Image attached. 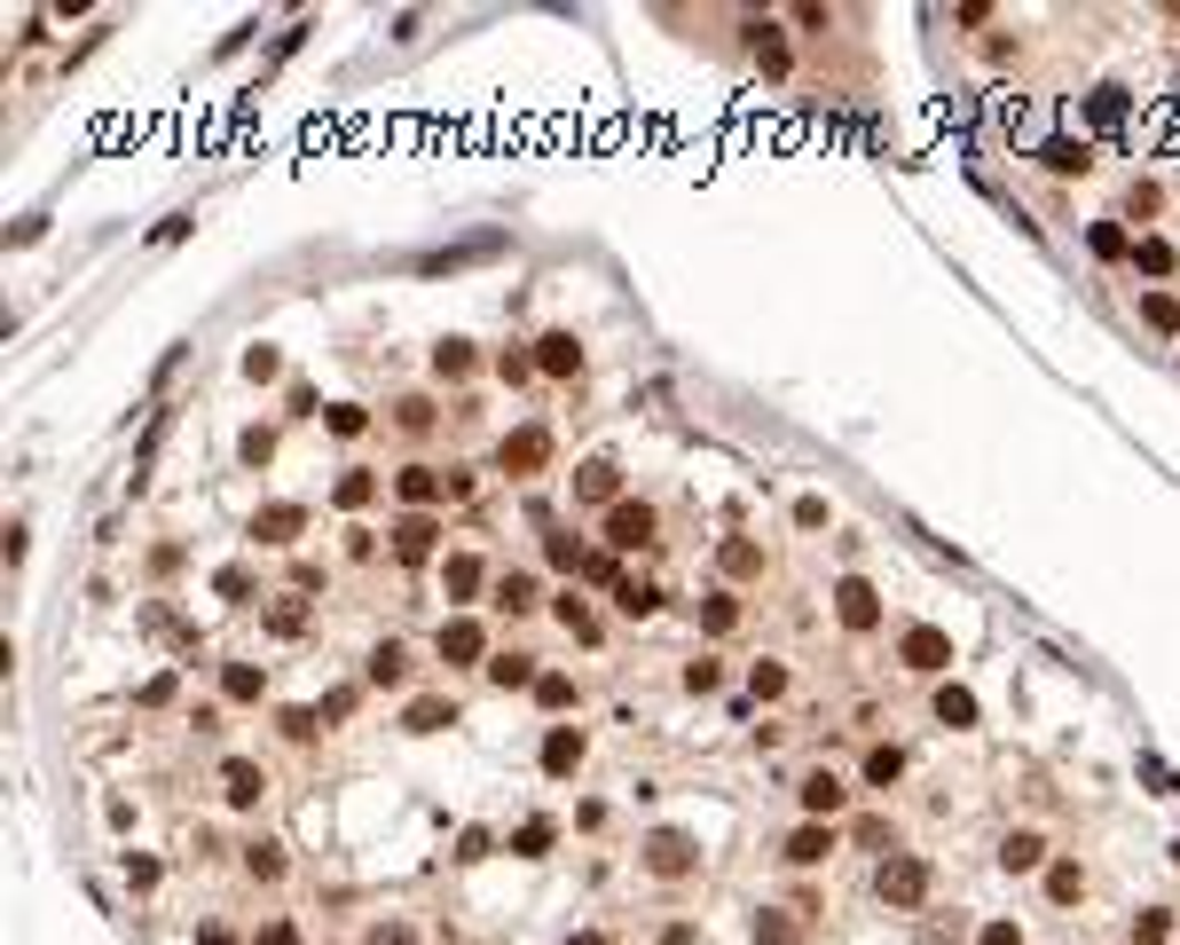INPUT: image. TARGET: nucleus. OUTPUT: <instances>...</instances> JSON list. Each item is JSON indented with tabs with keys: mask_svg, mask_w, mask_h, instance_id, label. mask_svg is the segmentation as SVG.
<instances>
[{
	"mask_svg": "<svg viewBox=\"0 0 1180 945\" xmlns=\"http://www.w3.org/2000/svg\"><path fill=\"white\" fill-rule=\"evenodd\" d=\"M748 685H756V702H779V694H787V662H756Z\"/></svg>",
	"mask_w": 1180,
	"mask_h": 945,
	"instance_id": "nucleus-42",
	"label": "nucleus"
},
{
	"mask_svg": "<svg viewBox=\"0 0 1180 945\" xmlns=\"http://www.w3.org/2000/svg\"><path fill=\"white\" fill-rule=\"evenodd\" d=\"M221 694H229V702H260V694H268V677H260L252 662H229V670H221Z\"/></svg>",
	"mask_w": 1180,
	"mask_h": 945,
	"instance_id": "nucleus-32",
	"label": "nucleus"
},
{
	"mask_svg": "<svg viewBox=\"0 0 1180 945\" xmlns=\"http://www.w3.org/2000/svg\"><path fill=\"white\" fill-rule=\"evenodd\" d=\"M300 529H307V504H260L252 512V544H268V552L300 544Z\"/></svg>",
	"mask_w": 1180,
	"mask_h": 945,
	"instance_id": "nucleus-13",
	"label": "nucleus"
},
{
	"mask_svg": "<svg viewBox=\"0 0 1180 945\" xmlns=\"http://www.w3.org/2000/svg\"><path fill=\"white\" fill-rule=\"evenodd\" d=\"M284 867H292L284 843H244V875L252 883H284Z\"/></svg>",
	"mask_w": 1180,
	"mask_h": 945,
	"instance_id": "nucleus-29",
	"label": "nucleus"
},
{
	"mask_svg": "<svg viewBox=\"0 0 1180 945\" xmlns=\"http://www.w3.org/2000/svg\"><path fill=\"white\" fill-rule=\"evenodd\" d=\"M496 379H504V386H520V379H535V355H512V348H504V355H496Z\"/></svg>",
	"mask_w": 1180,
	"mask_h": 945,
	"instance_id": "nucleus-48",
	"label": "nucleus"
},
{
	"mask_svg": "<svg viewBox=\"0 0 1180 945\" xmlns=\"http://www.w3.org/2000/svg\"><path fill=\"white\" fill-rule=\"evenodd\" d=\"M543 560H552L559 575H583V560H591V552H583V536H575V529H543Z\"/></svg>",
	"mask_w": 1180,
	"mask_h": 945,
	"instance_id": "nucleus-27",
	"label": "nucleus"
},
{
	"mask_svg": "<svg viewBox=\"0 0 1180 945\" xmlns=\"http://www.w3.org/2000/svg\"><path fill=\"white\" fill-rule=\"evenodd\" d=\"M583 583H606V591H614V583H622V552H591V560H583Z\"/></svg>",
	"mask_w": 1180,
	"mask_h": 945,
	"instance_id": "nucleus-44",
	"label": "nucleus"
},
{
	"mask_svg": "<svg viewBox=\"0 0 1180 945\" xmlns=\"http://www.w3.org/2000/svg\"><path fill=\"white\" fill-rule=\"evenodd\" d=\"M567 945H614V937H606V929H583V937H567Z\"/></svg>",
	"mask_w": 1180,
	"mask_h": 945,
	"instance_id": "nucleus-56",
	"label": "nucleus"
},
{
	"mask_svg": "<svg viewBox=\"0 0 1180 945\" xmlns=\"http://www.w3.org/2000/svg\"><path fill=\"white\" fill-rule=\"evenodd\" d=\"M488 591H496V607H504V615H535V607H543V583H535L527 567H504Z\"/></svg>",
	"mask_w": 1180,
	"mask_h": 945,
	"instance_id": "nucleus-19",
	"label": "nucleus"
},
{
	"mask_svg": "<svg viewBox=\"0 0 1180 945\" xmlns=\"http://www.w3.org/2000/svg\"><path fill=\"white\" fill-rule=\"evenodd\" d=\"M552 615H559V623H567V631H575V639H583V646H591V639H598V615H591V607H583V591H559V599H552Z\"/></svg>",
	"mask_w": 1180,
	"mask_h": 945,
	"instance_id": "nucleus-31",
	"label": "nucleus"
},
{
	"mask_svg": "<svg viewBox=\"0 0 1180 945\" xmlns=\"http://www.w3.org/2000/svg\"><path fill=\"white\" fill-rule=\"evenodd\" d=\"M535 702H543V710H575V677H567V670H543V677H535Z\"/></svg>",
	"mask_w": 1180,
	"mask_h": 945,
	"instance_id": "nucleus-37",
	"label": "nucleus"
},
{
	"mask_svg": "<svg viewBox=\"0 0 1180 945\" xmlns=\"http://www.w3.org/2000/svg\"><path fill=\"white\" fill-rule=\"evenodd\" d=\"M1078 891H1086V867H1070V858H1062V867H1047V898H1055V906H1070Z\"/></svg>",
	"mask_w": 1180,
	"mask_h": 945,
	"instance_id": "nucleus-41",
	"label": "nucleus"
},
{
	"mask_svg": "<svg viewBox=\"0 0 1180 945\" xmlns=\"http://www.w3.org/2000/svg\"><path fill=\"white\" fill-rule=\"evenodd\" d=\"M1172 858H1180V843H1172Z\"/></svg>",
	"mask_w": 1180,
	"mask_h": 945,
	"instance_id": "nucleus-57",
	"label": "nucleus"
},
{
	"mask_svg": "<svg viewBox=\"0 0 1180 945\" xmlns=\"http://www.w3.org/2000/svg\"><path fill=\"white\" fill-rule=\"evenodd\" d=\"M535 371H543V379H575V371H583V339H575V331H543V339H535Z\"/></svg>",
	"mask_w": 1180,
	"mask_h": 945,
	"instance_id": "nucleus-17",
	"label": "nucleus"
},
{
	"mask_svg": "<svg viewBox=\"0 0 1180 945\" xmlns=\"http://www.w3.org/2000/svg\"><path fill=\"white\" fill-rule=\"evenodd\" d=\"M362 685H379V694L410 685V646H402V639H379L371 654H362Z\"/></svg>",
	"mask_w": 1180,
	"mask_h": 945,
	"instance_id": "nucleus-15",
	"label": "nucleus"
},
{
	"mask_svg": "<svg viewBox=\"0 0 1180 945\" xmlns=\"http://www.w3.org/2000/svg\"><path fill=\"white\" fill-rule=\"evenodd\" d=\"M858 781H866V788H897V781H905V748H897V741H881V748H866V764H858Z\"/></svg>",
	"mask_w": 1180,
	"mask_h": 945,
	"instance_id": "nucleus-23",
	"label": "nucleus"
},
{
	"mask_svg": "<svg viewBox=\"0 0 1180 945\" xmlns=\"http://www.w3.org/2000/svg\"><path fill=\"white\" fill-rule=\"evenodd\" d=\"M268 796V764H252V756H221V804L229 812H252Z\"/></svg>",
	"mask_w": 1180,
	"mask_h": 945,
	"instance_id": "nucleus-10",
	"label": "nucleus"
},
{
	"mask_svg": "<svg viewBox=\"0 0 1180 945\" xmlns=\"http://www.w3.org/2000/svg\"><path fill=\"white\" fill-rule=\"evenodd\" d=\"M221 599H252V567H221Z\"/></svg>",
	"mask_w": 1180,
	"mask_h": 945,
	"instance_id": "nucleus-49",
	"label": "nucleus"
},
{
	"mask_svg": "<svg viewBox=\"0 0 1180 945\" xmlns=\"http://www.w3.org/2000/svg\"><path fill=\"white\" fill-rule=\"evenodd\" d=\"M795 804H803V820H835L843 804H850V788H843V772H827V764H810L803 781H795Z\"/></svg>",
	"mask_w": 1180,
	"mask_h": 945,
	"instance_id": "nucleus-8",
	"label": "nucleus"
},
{
	"mask_svg": "<svg viewBox=\"0 0 1180 945\" xmlns=\"http://www.w3.org/2000/svg\"><path fill=\"white\" fill-rule=\"evenodd\" d=\"M481 583H488L481 552H441V599H448V607H473Z\"/></svg>",
	"mask_w": 1180,
	"mask_h": 945,
	"instance_id": "nucleus-12",
	"label": "nucleus"
},
{
	"mask_svg": "<svg viewBox=\"0 0 1180 945\" xmlns=\"http://www.w3.org/2000/svg\"><path fill=\"white\" fill-rule=\"evenodd\" d=\"M598 536H606V552H654V544H662V512H654L646 496H622V504L606 512Z\"/></svg>",
	"mask_w": 1180,
	"mask_h": 945,
	"instance_id": "nucleus-3",
	"label": "nucleus"
},
{
	"mask_svg": "<svg viewBox=\"0 0 1180 945\" xmlns=\"http://www.w3.org/2000/svg\"><path fill=\"white\" fill-rule=\"evenodd\" d=\"M512 851H520V858H543V851H552V820H527V827L512 835Z\"/></svg>",
	"mask_w": 1180,
	"mask_h": 945,
	"instance_id": "nucleus-43",
	"label": "nucleus"
},
{
	"mask_svg": "<svg viewBox=\"0 0 1180 945\" xmlns=\"http://www.w3.org/2000/svg\"><path fill=\"white\" fill-rule=\"evenodd\" d=\"M654 607H662V591H654L646 575H622V583H614V615H629V623H646Z\"/></svg>",
	"mask_w": 1180,
	"mask_h": 945,
	"instance_id": "nucleus-24",
	"label": "nucleus"
},
{
	"mask_svg": "<svg viewBox=\"0 0 1180 945\" xmlns=\"http://www.w3.org/2000/svg\"><path fill=\"white\" fill-rule=\"evenodd\" d=\"M244 371H252V379H276L284 363H276V348H252V355H244Z\"/></svg>",
	"mask_w": 1180,
	"mask_h": 945,
	"instance_id": "nucleus-51",
	"label": "nucleus"
},
{
	"mask_svg": "<svg viewBox=\"0 0 1180 945\" xmlns=\"http://www.w3.org/2000/svg\"><path fill=\"white\" fill-rule=\"evenodd\" d=\"M575 496H583V504H606V512H614V504H622V465H614V458H591V465H575Z\"/></svg>",
	"mask_w": 1180,
	"mask_h": 945,
	"instance_id": "nucleus-18",
	"label": "nucleus"
},
{
	"mask_svg": "<svg viewBox=\"0 0 1180 945\" xmlns=\"http://www.w3.org/2000/svg\"><path fill=\"white\" fill-rule=\"evenodd\" d=\"M252 945H300V929H292V922H268V929H260Z\"/></svg>",
	"mask_w": 1180,
	"mask_h": 945,
	"instance_id": "nucleus-55",
	"label": "nucleus"
},
{
	"mask_svg": "<svg viewBox=\"0 0 1180 945\" xmlns=\"http://www.w3.org/2000/svg\"><path fill=\"white\" fill-rule=\"evenodd\" d=\"M835 820H803L787 843H779V858H787V867H827V858H835Z\"/></svg>",
	"mask_w": 1180,
	"mask_h": 945,
	"instance_id": "nucleus-11",
	"label": "nucleus"
},
{
	"mask_svg": "<svg viewBox=\"0 0 1180 945\" xmlns=\"http://www.w3.org/2000/svg\"><path fill=\"white\" fill-rule=\"evenodd\" d=\"M638 867H646L654 883H685V875H700V843H693L685 827H654V835L638 843Z\"/></svg>",
	"mask_w": 1180,
	"mask_h": 945,
	"instance_id": "nucleus-2",
	"label": "nucleus"
},
{
	"mask_svg": "<svg viewBox=\"0 0 1180 945\" xmlns=\"http://www.w3.org/2000/svg\"><path fill=\"white\" fill-rule=\"evenodd\" d=\"M323 425H331L339 442H354L362 425H371V410H362V402H331V410H323Z\"/></svg>",
	"mask_w": 1180,
	"mask_h": 945,
	"instance_id": "nucleus-39",
	"label": "nucleus"
},
{
	"mask_svg": "<svg viewBox=\"0 0 1180 945\" xmlns=\"http://www.w3.org/2000/svg\"><path fill=\"white\" fill-rule=\"evenodd\" d=\"M897 654H905V670H921V677H929V670H945V662H952V639H945L937 623H914V631L897 639Z\"/></svg>",
	"mask_w": 1180,
	"mask_h": 945,
	"instance_id": "nucleus-16",
	"label": "nucleus"
},
{
	"mask_svg": "<svg viewBox=\"0 0 1180 945\" xmlns=\"http://www.w3.org/2000/svg\"><path fill=\"white\" fill-rule=\"evenodd\" d=\"M371 496H379V473H371V465H346V473H339V489H331V504H339V512H362Z\"/></svg>",
	"mask_w": 1180,
	"mask_h": 945,
	"instance_id": "nucleus-26",
	"label": "nucleus"
},
{
	"mask_svg": "<svg viewBox=\"0 0 1180 945\" xmlns=\"http://www.w3.org/2000/svg\"><path fill=\"white\" fill-rule=\"evenodd\" d=\"M733 623H740V599H733V591H708V607H700V631H708V639H724Z\"/></svg>",
	"mask_w": 1180,
	"mask_h": 945,
	"instance_id": "nucleus-34",
	"label": "nucleus"
},
{
	"mask_svg": "<svg viewBox=\"0 0 1180 945\" xmlns=\"http://www.w3.org/2000/svg\"><path fill=\"white\" fill-rule=\"evenodd\" d=\"M716 560H724V575H733V583H748V575H764V544H748V536H733V544H724Z\"/></svg>",
	"mask_w": 1180,
	"mask_h": 945,
	"instance_id": "nucleus-30",
	"label": "nucleus"
},
{
	"mask_svg": "<svg viewBox=\"0 0 1180 945\" xmlns=\"http://www.w3.org/2000/svg\"><path fill=\"white\" fill-rule=\"evenodd\" d=\"M756 945H795V922L787 914H756Z\"/></svg>",
	"mask_w": 1180,
	"mask_h": 945,
	"instance_id": "nucleus-46",
	"label": "nucleus"
},
{
	"mask_svg": "<svg viewBox=\"0 0 1180 945\" xmlns=\"http://www.w3.org/2000/svg\"><path fill=\"white\" fill-rule=\"evenodd\" d=\"M929 891H937V867H929L921 851H889L881 867H874V898H881L889 914H921Z\"/></svg>",
	"mask_w": 1180,
	"mask_h": 945,
	"instance_id": "nucleus-1",
	"label": "nucleus"
},
{
	"mask_svg": "<svg viewBox=\"0 0 1180 945\" xmlns=\"http://www.w3.org/2000/svg\"><path fill=\"white\" fill-rule=\"evenodd\" d=\"M1095 252H1102V261H1118V252H1126V229H1110V221H1102V229H1095Z\"/></svg>",
	"mask_w": 1180,
	"mask_h": 945,
	"instance_id": "nucleus-52",
	"label": "nucleus"
},
{
	"mask_svg": "<svg viewBox=\"0 0 1180 945\" xmlns=\"http://www.w3.org/2000/svg\"><path fill=\"white\" fill-rule=\"evenodd\" d=\"M260 631H268V639H300V631H307V599H300V591H276V599L260 607Z\"/></svg>",
	"mask_w": 1180,
	"mask_h": 945,
	"instance_id": "nucleus-20",
	"label": "nucleus"
},
{
	"mask_svg": "<svg viewBox=\"0 0 1180 945\" xmlns=\"http://www.w3.org/2000/svg\"><path fill=\"white\" fill-rule=\"evenodd\" d=\"M284 733H292V741H315L323 725H315V710H284Z\"/></svg>",
	"mask_w": 1180,
	"mask_h": 945,
	"instance_id": "nucleus-50",
	"label": "nucleus"
},
{
	"mask_svg": "<svg viewBox=\"0 0 1180 945\" xmlns=\"http://www.w3.org/2000/svg\"><path fill=\"white\" fill-rule=\"evenodd\" d=\"M394 496H402V512H433V504H448V473L425 465V458H410V465L394 473Z\"/></svg>",
	"mask_w": 1180,
	"mask_h": 945,
	"instance_id": "nucleus-7",
	"label": "nucleus"
},
{
	"mask_svg": "<svg viewBox=\"0 0 1180 945\" xmlns=\"http://www.w3.org/2000/svg\"><path fill=\"white\" fill-rule=\"evenodd\" d=\"M535 654H488V685H504V694H520V685H527V694H535Z\"/></svg>",
	"mask_w": 1180,
	"mask_h": 945,
	"instance_id": "nucleus-25",
	"label": "nucleus"
},
{
	"mask_svg": "<svg viewBox=\"0 0 1180 945\" xmlns=\"http://www.w3.org/2000/svg\"><path fill=\"white\" fill-rule=\"evenodd\" d=\"M1164 929H1172L1164 914H1141V922H1133V937H1141V945H1164Z\"/></svg>",
	"mask_w": 1180,
	"mask_h": 945,
	"instance_id": "nucleus-53",
	"label": "nucleus"
},
{
	"mask_svg": "<svg viewBox=\"0 0 1180 945\" xmlns=\"http://www.w3.org/2000/svg\"><path fill=\"white\" fill-rule=\"evenodd\" d=\"M362 945H417V929H410L402 914H379L371 929H362Z\"/></svg>",
	"mask_w": 1180,
	"mask_h": 945,
	"instance_id": "nucleus-40",
	"label": "nucleus"
},
{
	"mask_svg": "<svg viewBox=\"0 0 1180 945\" xmlns=\"http://www.w3.org/2000/svg\"><path fill=\"white\" fill-rule=\"evenodd\" d=\"M583 756H591L583 725H552V733H543V772H552V781H575Z\"/></svg>",
	"mask_w": 1180,
	"mask_h": 945,
	"instance_id": "nucleus-14",
	"label": "nucleus"
},
{
	"mask_svg": "<svg viewBox=\"0 0 1180 945\" xmlns=\"http://www.w3.org/2000/svg\"><path fill=\"white\" fill-rule=\"evenodd\" d=\"M984 945H1023V929L1016 922H984Z\"/></svg>",
	"mask_w": 1180,
	"mask_h": 945,
	"instance_id": "nucleus-54",
	"label": "nucleus"
},
{
	"mask_svg": "<svg viewBox=\"0 0 1180 945\" xmlns=\"http://www.w3.org/2000/svg\"><path fill=\"white\" fill-rule=\"evenodd\" d=\"M1141 315H1149V323H1157V331H1180V308H1172V300H1164V292H1141Z\"/></svg>",
	"mask_w": 1180,
	"mask_h": 945,
	"instance_id": "nucleus-45",
	"label": "nucleus"
},
{
	"mask_svg": "<svg viewBox=\"0 0 1180 945\" xmlns=\"http://www.w3.org/2000/svg\"><path fill=\"white\" fill-rule=\"evenodd\" d=\"M433 418H441L433 394H402V402H394V425H402V434H433Z\"/></svg>",
	"mask_w": 1180,
	"mask_h": 945,
	"instance_id": "nucleus-33",
	"label": "nucleus"
},
{
	"mask_svg": "<svg viewBox=\"0 0 1180 945\" xmlns=\"http://www.w3.org/2000/svg\"><path fill=\"white\" fill-rule=\"evenodd\" d=\"M473 339H441V348H433V379H448V386H457V379H473Z\"/></svg>",
	"mask_w": 1180,
	"mask_h": 945,
	"instance_id": "nucleus-28",
	"label": "nucleus"
},
{
	"mask_svg": "<svg viewBox=\"0 0 1180 945\" xmlns=\"http://www.w3.org/2000/svg\"><path fill=\"white\" fill-rule=\"evenodd\" d=\"M716 685H724L716 662H685V694H716Z\"/></svg>",
	"mask_w": 1180,
	"mask_h": 945,
	"instance_id": "nucleus-47",
	"label": "nucleus"
},
{
	"mask_svg": "<svg viewBox=\"0 0 1180 945\" xmlns=\"http://www.w3.org/2000/svg\"><path fill=\"white\" fill-rule=\"evenodd\" d=\"M937 725H976V694H960V685H937Z\"/></svg>",
	"mask_w": 1180,
	"mask_h": 945,
	"instance_id": "nucleus-38",
	"label": "nucleus"
},
{
	"mask_svg": "<svg viewBox=\"0 0 1180 945\" xmlns=\"http://www.w3.org/2000/svg\"><path fill=\"white\" fill-rule=\"evenodd\" d=\"M448 725H457V702H448V694H417L402 710V733H448Z\"/></svg>",
	"mask_w": 1180,
	"mask_h": 945,
	"instance_id": "nucleus-22",
	"label": "nucleus"
},
{
	"mask_svg": "<svg viewBox=\"0 0 1180 945\" xmlns=\"http://www.w3.org/2000/svg\"><path fill=\"white\" fill-rule=\"evenodd\" d=\"M835 615H843V631H881V591L866 575H843L835 583Z\"/></svg>",
	"mask_w": 1180,
	"mask_h": 945,
	"instance_id": "nucleus-9",
	"label": "nucleus"
},
{
	"mask_svg": "<svg viewBox=\"0 0 1180 945\" xmlns=\"http://www.w3.org/2000/svg\"><path fill=\"white\" fill-rule=\"evenodd\" d=\"M386 536H394V560H402V567H425V560L441 552V512H402Z\"/></svg>",
	"mask_w": 1180,
	"mask_h": 945,
	"instance_id": "nucleus-6",
	"label": "nucleus"
},
{
	"mask_svg": "<svg viewBox=\"0 0 1180 945\" xmlns=\"http://www.w3.org/2000/svg\"><path fill=\"white\" fill-rule=\"evenodd\" d=\"M543 465H552V425H512V434L496 442V473H512V481H535Z\"/></svg>",
	"mask_w": 1180,
	"mask_h": 945,
	"instance_id": "nucleus-4",
	"label": "nucleus"
},
{
	"mask_svg": "<svg viewBox=\"0 0 1180 945\" xmlns=\"http://www.w3.org/2000/svg\"><path fill=\"white\" fill-rule=\"evenodd\" d=\"M1000 867H1008V875H1031V867H1047V835H1039V827H1016V835H1000Z\"/></svg>",
	"mask_w": 1180,
	"mask_h": 945,
	"instance_id": "nucleus-21",
	"label": "nucleus"
},
{
	"mask_svg": "<svg viewBox=\"0 0 1180 945\" xmlns=\"http://www.w3.org/2000/svg\"><path fill=\"white\" fill-rule=\"evenodd\" d=\"M433 654H441L448 670H473V662L488 670V654H496V646H488V631H481L473 615H448V623L433 631Z\"/></svg>",
	"mask_w": 1180,
	"mask_h": 945,
	"instance_id": "nucleus-5",
	"label": "nucleus"
},
{
	"mask_svg": "<svg viewBox=\"0 0 1180 945\" xmlns=\"http://www.w3.org/2000/svg\"><path fill=\"white\" fill-rule=\"evenodd\" d=\"M1039 158H1047V174H1086V165H1095V150H1086V142H1047Z\"/></svg>",
	"mask_w": 1180,
	"mask_h": 945,
	"instance_id": "nucleus-35",
	"label": "nucleus"
},
{
	"mask_svg": "<svg viewBox=\"0 0 1180 945\" xmlns=\"http://www.w3.org/2000/svg\"><path fill=\"white\" fill-rule=\"evenodd\" d=\"M1133 269H1141V277H1172L1180 261H1172V244H1164V237H1141V244H1133Z\"/></svg>",
	"mask_w": 1180,
	"mask_h": 945,
	"instance_id": "nucleus-36",
	"label": "nucleus"
}]
</instances>
